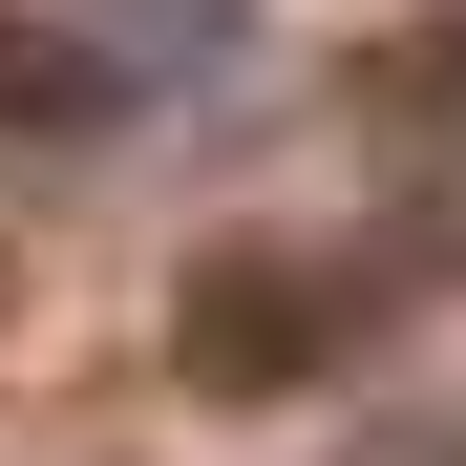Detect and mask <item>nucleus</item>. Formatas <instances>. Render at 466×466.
Returning <instances> with one entry per match:
<instances>
[{
	"label": "nucleus",
	"mask_w": 466,
	"mask_h": 466,
	"mask_svg": "<svg viewBox=\"0 0 466 466\" xmlns=\"http://www.w3.org/2000/svg\"><path fill=\"white\" fill-rule=\"evenodd\" d=\"M0 86H86V64H43V43H0Z\"/></svg>",
	"instance_id": "nucleus-1"
}]
</instances>
